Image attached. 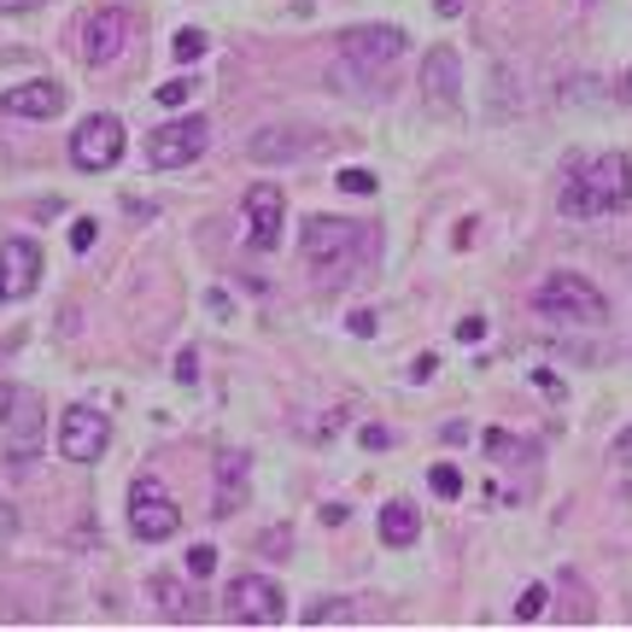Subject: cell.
<instances>
[{"label": "cell", "instance_id": "1f68e13d", "mask_svg": "<svg viewBox=\"0 0 632 632\" xmlns=\"http://www.w3.org/2000/svg\"><path fill=\"white\" fill-rule=\"evenodd\" d=\"M12 533H18V509L0 498V539H12Z\"/></svg>", "mask_w": 632, "mask_h": 632}, {"label": "cell", "instance_id": "d4e9b609", "mask_svg": "<svg viewBox=\"0 0 632 632\" xmlns=\"http://www.w3.org/2000/svg\"><path fill=\"white\" fill-rule=\"evenodd\" d=\"M211 568H217V545H194V550H188V574H194V580H206Z\"/></svg>", "mask_w": 632, "mask_h": 632}, {"label": "cell", "instance_id": "ba28073f", "mask_svg": "<svg viewBox=\"0 0 632 632\" xmlns=\"http://www.w3.org/2000/svg\"><path fill=\"white\" fill-rule=\"evenodd\" d=\"M112 445V416L94 411V404H71L65 416H59V452L71 463H100Z\"/></svg>", "mask_w": 632, "mask_h": 632}, {"label": "cell", "instance_id": "30bf717a", "mask_svg": "<svg viewBox=\"0 0 632 632\" xmlns=\"http://www.w3.org/2000/svg\"><path fill=\"white\" fill-rule=\"evenodd\" d=\"M222 603H229V615L247 621V626H281L288 621V598H281V586L263 580V574H240Z\"/></svg>", "mask_w": 632, "mask_h": 632}, {"label": "cell", "instance_id": "d6986e66", "mask_svg": "<svg viewBox=\"0 0 632 632\" xmlns=\"http://www.w3.org/2000/svg\"><path fill=\"white\" fill-rule=\"evenodd\" d=\"M153 598L165 603V615H170V621H194V598H182V586H176V580H153Z\"/></svg>", "mask_w": 632, "mask_h": 632}, {"label": "cell", "instance_id": "5bb4252c", "mask_svg": "<svg viewBox=\"0 0 632 632\" xmlns=\"http://www.w3.org/2000/svg\"><path fill=\"white\" fill-rule=\"evenodd\" d=\"M0 263H7V299L35 293V281H42V252H35V240L12 235L7 247H0Z\"/></svg>", "mask_w": 632, "mask_h": 632}, {"label": "cell", "instance_id": "2e32d148", "mask_svg": "<svg viewBox=\"0 0 632 632\" xmlns=\"http://www.w3.org/2000/svg\"><path fill=\"white\" fill-rule=\"evenodd\" d=\"M240 498H247V457L222 452L217 457V509H211V516H235Z\"/></svg>", "mask_w": 632, "mask_h": 632}, {"label": "cell", "instance_id": "44dd1931", "mask_svg": "<svg viewBox=\"0 0 632 632\" xmlns=\"http://www.w3.org/2000/svg\"><path fill=\"white\" fill-rule=\"evenodd\" d=\"M427 486H434V493H439V498H463V475H457V468H452V463H439V468H434V475H427Z\"/></svg>", "mask_w": 632, "mask_h": 632}, {"label": "cell", "instance_id": "4316f807", "mask_svg": "<svg viewBox=\"0 0 632 632\" xmlns=\"http://www.w3.org/2000/svg\"><path fill=\"white\" fill-rule=\"evenodd\" d=\"M329 621H352V609L345 603H317L311 615H304V626H329Z\"/></svg>", "mask_w": 632, "mask_h": 632}, {"label": "cell", "instance_id": "cb8c5ba5", "mask_svg": "<svg viewBox=\"0 0 632 632\" xmlns=\"http://www.w3.org/2000/svg\"><path fill=\"white\" fill-rule=\"evenodd\" d=\"M334 182H340L345 194H375V188H381V182H375V170H358V165H352V170H340Z\"/></svg>", "mask_w": 632, "mask_h": 632}, {"label": "cell", "instance_id": "7a4b0ae2", "mask_svg": "<svg viewBox=\"0 0 632 632\" xmlns=\"http://www.w3.org/2000/svg\"><path fill=\"white\" fill-rule=\"evenodd\" d=\"M299 252L334 288V281H345L363 258H370V235H363V222H345V217H311L304 235H299Z\"/></svg>", "mask_w": 632, "mask_h": 632}, {"label": "cell", "instance_id": "ac0fdd59", "mask_svg": "<svg viewBox=\"0 0 632 632\" xmlns=\"http://www.w3.org/2000/svg\"><path fill=\"white\" fill-rule=\"evenodd\" d=\"M247 153L258 158V165H281V158H299V153H304V141H299L293 129H258V135L247 141Z\"/></svg>", "mask_w": 632, "mask_h": 632}, {"label": "cell", "instance_id": "8fae6325", "mask_svg": "<svg viewBox=\"0 0 632 632\" xmlns=\"http://www.w3.org/2000/svg\"><path fill=\"white\" fill-rule=\"evenodd\" d=\"M240 211H247V247L276 252L281 247V217H288V199H281L276 182H252L247 199H240Z\"/></svg>", "mask_w": 632, "mask_h": 632}, {"label": "cell", "instance_id": "8d00e7d4", "mask_svg": "<svg viewBox=\"0 0 632 632\" xmlns=\"http://www.w3.org/2000/svg\"><path fill=\"white\" fill-rule=\"evenodd\" d=\"M463 12V0H439V18H457Z\"/></svg>", "mask_w": 632, "mask_h": 632}, {"label": "cell", "instance_id": "83f0119b", "mask_svg": "<svg viewBox=\"0 0 632 632\" xmlns=\"http://www.w3.org/2000/svg\"><path fill=\"white\" fill-rule=\"evenodd\" d=\"M609 463L632 468V427H626V434H615V439H609Z\"/></svg>", "mask_w": 632, "mask_h": 632}, {"label": "cell", "instance_id": "836d02e7", "mask_svg": "<svg viewBox=\"0 0 632 632\" xmlns=\"http://www.w3.org/2000/svg\"><path fill=\"white\" fill-rule=\"evenodd\" d=\"M434 370H439L434 358H416V363H411V381H434Z\"/></svg>", "mask_w": 632, "mask_h": 632}, {"label": "cell", "instance_id": "8992f818", "mask_svg": "<svg viewBox=\"0 0 632 632\" xmlns=\"http://www.w3.org/2000/svg\"><path fill=\"white\" fill-rule=\"evenodd\" d=\"M129 35H135V18L124 7H100V12H89L83 24H76V53H83L89 71H106V65L124 59Z\"/></svg>", "mask_w": 632, "mask_h": 632}, {"label": "cell", "instance_id": "f546056e", "mask_svg": "<svg viewBox=\"0 0 632 632\" xmlns=\"http://www.w3.org/2000/svg\"><path fill=\"white\" fill-rule=\"evenodd\" d=\"M457 340H463V345L486 340V322H480V317H463V322H457Z\"/></svg>", "mask_w": 632, "mask_h": 632}, {"label": "cell", "instance_id": "f35d334b", "mask_svg": "<svg viewBox=\"0 0 632 632\" xmlns=\"http://www.w3.org/2000/svg\"><path fill=\"white\" fill-rule=\"evenodd\" d=\"M621 94H626V100H632V76H626V83H621Z\"/></svg>", "mask_w": 632, "mask_h": 632}, {"label": "cell", "instance_id": "484cf974", "mask_svg": "<svg viewBox=\"0 0 632 632\" xmlns=\"http://www.w3.org/2000/svg\"><path fill=\"white\" fill-rule=\"evenodd\" d=\"M94 235H100V222H94V217H76V222H71V252H89Z\"/></svg>", "mask_w": 632, "mask_h": 632}, {"label": "cell", "instance_id": "603a6c76", "mask_svg": "<svg viewBox=\"0 0 632 632\" xmlns=\"http://www.w3.org/2000/svg\"><path fill=\"white\" fill-rule=\"evenodd\" d=\"M545 603H550V591H545V586H527V591H521V603H516V621H539V615H545Z\"/></svg>", "mask_w": 632, "mask_h": 632}, {"label": "cell", "instance_id": "f1b7e54d", "mask_svg": "<svg viewBox=\"0 0 632 632\" xmlns=\"http://www.w3.org/2000/svg\"><path fill=\"white\" fill-rule=\"evenodd\" d=\"M176 381H199V358H194V345H188V352H176Z\"/></svg>", "mask_w": 632, "mask_h": 632}, {"label": "cell", "instance_id": "9a60e30c", "mask_svg": "<svg viewBox=\"0 0 632 632\" xmlns=\"http://www.w3.org/2000/svg\"><path fill=\"white\" fill-rule=\"evenodd\" d=\"M12 411H18V416H7V422H12V434H7V463H12V468H30V463H35V439H42V411H35L30 398H18Z\"/></svg>", "mask_w": 632, "mask_h": 632}, {"label": "cell", "instance_id": "4fadbf2b", "mask_svg": "<svg viewBox=\"0 0 632 632\" xmlns=\"http://www.w3.org/2000/svg\"><path fill=\"white\" fill-rule=\"evenodd\" d=\"M65 112V89L53 83V76H35V83H18L0 94V117H59Z\"/></svg>", "mask_w": 632, "mask_h": 632}, {"label": "cell", "instance_id": "e0dca14e", "mask_svg": "<svg viewBox=\"0 0 632 632\" xmlns=\"http://www.w3.org/2000/svg\"><path fill=\"white\" fill-rule=\"evenodd\" d=\"M416 533H422V509L416 504H404V498H393L381 509V539L393 545V550H404V545H416Z\"/></svg>", "mask_w": 632, "mask_h": 632}, {"label": "cell", "instance_id": "277c9868", "mask_svg": "<svg viewBox=\"0 0 632 632\" xmlns=\"http://www.w3.org/2000/svg\"><path fill=\"white\" fill-rule=\"evenodd\" d=\"M404 53H411V35H404L398 24H352V30H340V59L352 71H363V76L393 71Z\"/></svg>", "mask_w": 632, "mask_h": 632}, {"label": "cell", "instance_id": "d6a6232c", "mask_svg": "<svg viewBox=\"0 0 632 632\" xmlns=\"http://www.w3.org/2000/svg\"><path fill=\"white\" fill-rule=\"evenodd\" d=\"M363 445H370V452H386V445H393V434H386V427H363Z\"/></svg>", "mask_w": 632, "mask_h": 632}, {"label": "cell", "instance_id": "7402d4cb", "mask_svg": "<svg viewBox=\"0 0 632 632\" xmlns=\"http://www.w3.org/2000/svg\"><path fill=\"white\" fill-rule=\"evenodd\" d=\"M194 89H199V76H170V83L158 89V100H165V106H188Z\"/></svg>", "mask_w": 632, "mask_h": 632}, {"label": "cell", "instance_id": "74e56055", "mask_svg": "<svg viewBox=\"0 0 632 632\" xmlns=\"http://www.w3.org/2000/svg\"><path fill=\"white\" fill-rule=\"evenodd\" d=\"M0 299H7V263H0Z\"/></svg>", "mask_w": 632, "mask_h": 632}, {"label": "cell", "instance_id": "5b68a950", "mask_svg": "<svg viewBox=\"0 0 632 632\" xmlns=\"http://www.w3.org/2000/svg\"><path fill=\"white\" fill-rule=\"evenodd\" d=\"M176 527H182V504L170 498V486L141 475L129 486V533L141 545H158V539H176Z\"/></svg>", "mask_w": 632, "mask_h": 632}, {"label": "cell", "instance_id": "9c48e42d", "mask_svg": "<svg viewBox=\"0 0 632 632\" xmlns=\"http://www.w3.org/2000/svg\"><path fill=\"white\" fill-rule=\"evenodd\" d=\"M117 158H124V124H117L112 112L83 117L76 135H71V165L76 170H112Z\"/></svg>", "mask_w": 632, "mask_h": 632}, {"label": "cell", "instance_id": "d590c367", "mask_svg": "<svg viewBox=\"0 0 632 632\" xmlns=\"http://www.w3.org/2000/svg\"><path fill=\"white\" fill-rule=\"evenodd\" d=\"M35 7H48V0H0V12H35Z\"/></svg>", "mask_w": 632, "mask_h": 632}, {"label": "cell", "instance_id": "e575fe53", "mask_svg": "<svg viewBox=\"0 0 632 632\" xmlns=\"http://www.w3.org/2000/svg\"><path fill=\"white\" fill-rule=\"evenodd\" d=\"M12 404H18V393H12L7 381H0V427H7V416H12Z\"/></svg>", "mask_w": 632, "mask_h": 632}, {"label": "cell", "instance_id": "6da1fadb", "mask_svg": "<svg viewBox=\"0 0 632 632\" xmlns=\"http://www.w3.org/2000/svg\"><path fill=\"white\" fill-rule=\"evenodd\" d=\"M632 206V158L626 153H598L568 170L562 182V217H609Z\"/></svg>", "mask_w": 632, "mask_h": 632}, {"label": "cell", "instance_id": "ffe728a7", "mask_svg": "<svg viewBox=\"0 0 632 632\" xmlns=\"http://www.w3.org/2000/svg\"><path fill=\"white\" fill-rule=\"evenodd\" d=\"M206 48H211V42H206V35H199V30H182L176 42H170V53L182 59V65H194V59H206Z\"/></svg>", "mask_w": 632, "mask_h": 632}, {"label": "cell", "instance_id": "3957f363", "mask_svg": "<svg viewBox=\"0 0 632 632\" xmlns=\"http://www.w3.org/2000/svg\"><path fill=\"white\" fill-rule=\"evenodd\" d=\"M533 304H539L550 322H574V329H591V322H603V317H609V299L591 288L586 276H574V270L545 276V281H539V293H533Z\"/></svg>", "mask_w": 632, "mask_h": 632}, {"label": "cell", "instance_id": "7c38bea8", "mask_svg": "<svg viewBox=\"0 0 632 632\" xmlns=\"http://www.w3.org/2000/svg\"><path fill=\"white\" fill-rule=\"evenodd\" d=\"M416 89H422V100L434 112H457V100H463V59H457V48H445V42L427 48Z\"/></svg>", "mask_w": 632, "mask_h": 632}, {"label": "cell", "instance_id": "4dcf8cb0", "mask_svg": "<svg viewBox=\"0 0 632 632\" xmlns=\"http://www.w3.org/2000/svg\"><path fill=\"white\" fill-rule=\"evenodd\" d=\"M375 329H381V317H375V311H358V317H352V334H363V340H370Z\"/></svg>", "mask_w": 632, "mask_h": 632}, {"label": "cell", "instance_id": "52a82bcc", "mask_svg": "<svg viewBox=\"0 0 632 632\" xmlns=\"http://www.w3.org/2000/svg\"><path fill=\"white\" fill-rule=\"evenodd\" d=\"M206 147H211V124L199 112H188V117H170V124H158L147 135V165L153 170H188Z\"/></svg>", "mask_w": 632, "mask_h": 632}]
</instances>
